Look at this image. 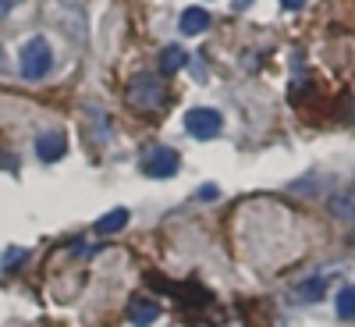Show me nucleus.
<instances>
[{
  "mask_svg": "<svg viewBox=\"0 0 355 327\" xmlns=\"http://www.w3.org/2000/svg\"><path fill=\"white\" fill-rule=\"evenodd\" d=\"M18 65H21V75L25 78H43L46 72H50V65H53V50H50V43L43 40V36H33L25 47H21V53H18Z\"/></svg>",
  "mask_w": 355,
  "mask_h": 327,
  "instance_id": "f03ea898",
  "label": "nucleus"
},
{
  "mask_svg": "<svg viewBox=\"0 0 355 327\" xmlns=\"http://www.w3.org/2000/svg\"><path fill=\"white\" fill-rule=\"evenodd\" d=\"M327 210H331V217H338V221H355V185L334 192V196L327 199Z\"/></svg>",
  "mask_w": 355,
  "mask_h": 327,
  "instance_id": "0eeeda50",
  "label": "nucleus"
},
{
  "mask_svg": "<svg viewBox=\"0 0 355 327\" xmlns=\"http://www.w3.org/2000/svg\"><path fill=\"white\" fill-rule=\"evenodd\" d=\"M334 306H338V317L341 320H355V288H341Z\"/></svg>",
  "mask_w": 355,
  "mask_h": 327,
  "instance_id": "ddd939ff",
  "label": "nucleus"
},
{
  "mask_svg": "<svg viewBox=\"0 0 355 327\" xmlns=\"http://www.w3.org/2000/svg\"><path fill=\"white\" fill-rule=\"evenodd\" d=\"M206 28H210V15H206L202 8H189L182 15V33L185 36H199V33H206Z\"/></svg>",
  "mask_w": 355,
  "mask_h": 327,
  "instance_id": "1a4fd4ad",
  "label": "nucleus"
},
{
  "mask_svg": "<svg viewBox=\"0 0 355 327\" xmlns=\"http://www.w3.org/2000/svg\"><path fill=\"white\" fill-rule=\"evenodd\" d=\"M185 128H189V135H196V139H214V135L220 132V114L210 110V107H192V110L185 114Z\"/></svg>",
  "mask_w": 355,
  "mask_h": 327,
  "instance_id": "20e7f679",
  "label": "nucleus"
},
{
  "mask_svg": "<svg viewBox=\"0 0 355 327\" xmlns=\"http://www.w3.org/2000/svg\"><path fill=\"white\" fill-rule=\"evenodd\" d=\"M199 196H202V199H217V185H202Z\"/></svg>",
  "mask_w": 355,
  "mask_h": 327,
  "instance_id": "dca6fc26",
  "label": "nucleus"
},
{
  "mask_svg": "<svg viewBox=\"0 0 355 327\" xmlns=\"http://www.w3.org/2000/svg\"><path fill=\"white\" fill-rule=\"evenodd\" d=\"M352 242H355V231H352Z\"/></svg>",
  "mask_w": 355,
  "mask_h": 327,
  "instance_id": "a211bd4d",
  "label": "nucleus"
},
{
  "mask_svg": "<svg viewBox=\"0 0 355 327\" xmlns=\"http://www.w3.org/2000/svg\"><path fill=\"white\" fill-rule=\"evenodd\" d=\"M281 4H284V8H288V11H299V8H302V4H306V0H281Z\"/></svg>",
  "mask_w": 355,
  "mask_h": 327,
  "instance_id": "f3484780",
  "label": "nucleus"
},
{
  "mask_svg": "<svg viewBox=\"0 0 355 327\" xmlns=\"http://www.w3.org/2000/svg\"><path fill=\"white\" fill-rule=\"evenodd\" d=\"M125 224H128V210H125V206H117V210H110V214H103L96 221V235H114V231H121Z\"/></svg>",
  "mask_w": 355,
  "mask_h": 327,
  "instance_id": "9d476101",
  "label": "nucleus"
},
{
  "mask_svg": "<svg viewBox=\"0 0 355 327\" xmlns=\"http://www.w3.org/2000/svg\"><path fill=\"white\" fill-rule=\"evenodd\" d=\"M25 256H28V253L15 246V249H8V253H4V260H0V267H15V263H21Z\"/></svg>",
  "mask_w": 355,
  "mask_h": 327,
  "instance_id": "4468645a",
  "label": "nucleus"
},
{
  "mask_svg": "<svg viewBox=\"0 0 355 327\" xmlns=\"http://www.w3.org/2000/svg\"><path fill=\"white\" fill-rule=\"evenodd\" d=\"M178 167H182V160H178V153L171 150V146L150 150V157H146V164H142V171L150 178H171V174H178Z\"/></svg>",
  "mask_w": 355,
  "mask_h": 327,
  "instance_id": "39448f33",
  "label": "nucleus"
},
{
  "mask_svg": "<svg viewBox=\"0 0 355 327\" xmlns=\"http://www.w3.org/2000/svg\"><path fill=\"white\" fill-rule=\"evenodd\" d=\"M18 4V0H0V18H8V11Z\"/></svg>",
  "mask_w": 355,
  "mask_h": 327,
  "instance_id": "2eb2a0df",
  "label": "nucleus"
},
{
  "mask_svg": "<svg viewBox=\"0 0 355 327\" xmlns=\"http://www.w3.org/2000/svg\"><path fill=\"white\" fill-rule=\"evenodd\" d=\"M185 50L182 47H167L164 53H160V75H174V72H182L185 68Z\"/></svg>",
  "mask_w": 355,
  "mask_h": 327,
  "instance_id": "9b49d317",
  "label": "nucleus"
},
{
  "mask_svg": "<svg viewBox=\"0 0 355 327\" xmlns=\"http://www.w3.org/2000/svg\"><path fill=\"white\" fill-rule=\"evenodd\" d=\"M128 103L135 110H146V114L160 110L167 103V89H164V82L157 75H135L128 82Z\"/></svg>",
  "mask_w": 355,
  "mask_h": 327,
  "instance_id": "f257e3e1",
  "label": "nucleus"
},
{
  "mask_svg": "<svg viewBox=\"0 0 355 327\" xmlns=\"http://www.w3.org/2000/svg\"><path fill=\"white\" fill-rule=\"evenodd\" d=\"M46 15H50V22H61L71 33V40H85V15H82V8L64 4V0H46Z\"/></svg>",
  "mask_w": 355,
  "mask_h": 327,
  "instance_id": "7ed1b4c3",
  "label": "nucleus"
},
{
  "mask_svg": "<svg viewBox=\"0 0 355 327\" xmlns=\"http://www.w3.org/2000/svg\"><path fill=\"white\" fill-rule=\"evenodd\" d=\"M323 288H327V285H323V278H306L299 288H295V299H299V303H316L320 295H323Z\"/></svg>",
  "mask_w": 355,
  "mask_h": 327,
  "instance_id": "f8f14e48",
  "label": "nucleus"
},
{
  "mask_svg": "<svg viewBox=\"0 0 355 327\" xmlns=\"http://www.w3.org/2000/svg\"><path fill=\"white\" fill-rule=\"evenodd\" d=\"M157 317H160V306H157V303H150V299H132V303H128V320H132L135 327L153 324Z\"/></svg>",
  "mask_w": 355,
  "mask_h": 327,
  "instance_id": "6e6552de",
  "label": "nucleus"
},
{
  "mask_svg": "<svg viewBox=\"0 0 355 327\" xmlns=\"http://www.w3.org/2000/svg\"><path fill=\"white\" fill-rule=\"evenodd\" d=\"M64 150H68L64 132H43V135L36 139V153H40V160H46V164L61 160V157H64Z\"/></svg>",
  "mask_w": 355,
  "mask_h": 327,
  "instance_id": "423d86ee",
  "label": "nucleus"
}]
</instances>
